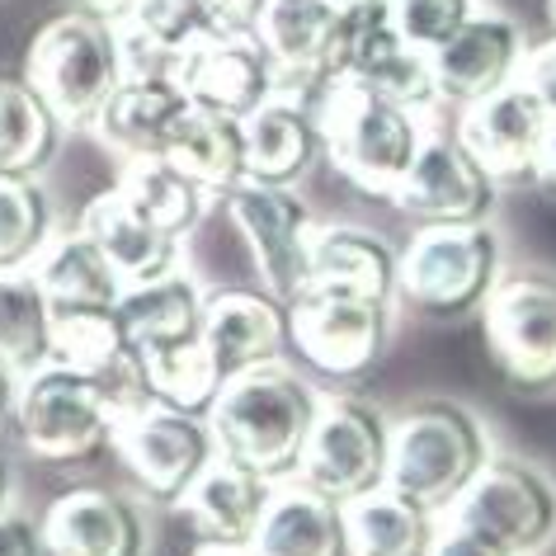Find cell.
<instances>
[{
	"mask_svg": "<svg viewBox=\"0 0 556 556\" xmlns=\"http://www.w3.org/2000/svg\"><path fill=\"white\" fill-rule=\"evenodd\" d=\"M189 556H260L255 542H193Z\"/></svg>",
	"mask_w": 556,
	"mask_h": 556,
	"instance_id": "f6af8a7d",
	"label": "cell"
},
{
	"mask_svg": "<svg viewBox=\"0 0 556 556\" xmlns=\"http://www.w3.org/2000/svg\"><path fill=\"white\" fill-rule=\"evenodd\" d=\"M175 86L199 109H217L227 118H250L260 104H269L278 94V72L255 34L207 29L179 48Z\"/></svg>",
	"mask_w": 556,
	"mask_h": 556,
	"instance_id": "5bb4252c",
	"label": "cell"
},
{
	"mask_svg": "<svg viewBox=\"0 0 556 556\" xmlns=\"http://www.w3.org/2000/svg\"><path fill=\"white\" fill-rule=\"evenodd\" d=\"M62 123L29 80H0V175H34L52 156Z\"/></svg>",
	"mask_w": 556,
	"mask_h": 556,
	"instance_id": "836d02e7",
	"label": "cell"
},
{
	"mask_svg": "<svg viewBox=\"0 0 556 556\" xmlns=\"http://www.w3.org/2000/svg\"><path fill=\"white\" fill-rule=\"evenodd\" d=\"M434 556H514V552L495 547V542H485L477 533H467V528H457L453 519H443L439 542H434Z\"/></svg>",
	"mask_w": 556,
	"mask_h": 556,
	"instance_id": "b9f144b4",
	"label": "cell"
},
{
	"mask_svg": "<svg viewBox=\"0 0 556 556\" xmlns=\"http://www.w3.org/2000/svg\"><path fill=\"white\" fill-rule=\"evenodd\" d=\"M477 10V0H387V15L401 38L420 52H439Z\"/></svg>",
	"mask_w": 556,
	"mask_h": 556,
	"instance_id": "d590c367",
	"label": "cell"
},
{
	"mask_svg": "<svg viewBox=\"0 0 556 556\" xmlns=\"http://www.w3.org/2000/svg\"><path fill=\"white\" fill-rule=\"evenodd\" d=\"M491 457V434L467 406L420 401L401 420H392V477L387 485L420 500L425 509L448 514Z\"/></svg>",
	"mask_w": 556,
	"mask_h": 556,
	"instance_id": "3957f363",
	"label": "cell"
},
{
	"mask_svg": "<svg viewBox=\"0 0 556 556\" xmlns=\"http://www.w3.org/2000/svg\"><path fill=\"white\" fill-rule=\"evenodd\" d=\"M132 20L142 24V29H151L161 38V43H170L175 52L189 43V38L207 34L213 24H207V10L203 0H142V5L132 10Z\"/></svg>",
	"mask_w": 556,
	"mask_h": 556,
	"instance_id": "74e56055",
	"label": "cell"
},
{
	"mask_svg": "<svg viewBox=\"0 0 556 556\" xmlns=\"http://www.w3.org/2000/svg\"><path fill=\"white\" fill-rule=\"evenodd\" d=\"M114 38H118V72H123V80H175V58L179 52L170 43H161L151 29H142L132 15L114 20Z\"/></svg>",
	"mask_w": 556,
	"mask_h": 556,
	"instance_id": "8d00e7d4",
	"label": "cell"
},
{
	"mask_svg": "<svg viewBox=\"0 0 556 556\" xmlns=\"http://www.w3.org/2000/svg\"><path fill=\"white\" fill-rule=\"evenodd\" d=\"M387 477H392V420L350 392L326 396L293 481L330 495L336 505H354L382 491Z\"/></svg>",
	"mask_w": 556,
	"mask_h": 556,
	"instance_id": "52a82bcc",
	"label": "cell"
},
{
	"mask_svg": "<svg viewBox=\"0 0 556 556\" xmlns=\"http://www.w3.org/2000/svg\"><path fill=\"white\" fill-rule=\"evenodd\" d=\"M114 189L151 227H161L165 236H175V241H185V236L199 227L207 213V199H213L203 185H193V179L165 156H128Z\"/></svg>",
	"mask_w": 556,
	"mask_h": 556,
	"instance_id": "1f68e13d",
	"label": "cell"
},
{
	"mask_svg": "<svg viewBox=\"0 0 556 556\" xmlns=\"http://www.w3.org/2000/svg\"><path fill=\"white\" fill-rule=\"evenodd\" d=\"M255 547L260 556H350L344 505L302 481H278Z\"/></svg>",
	"mask_w": 556,
	"mask_h": 556,
	"instance_id": "4316f807",
	"label": "cell"
},
{
	"mask_svg": "<svg viewBox=\"0 0 556 556\" xmlns=\"http://www.w3.org/2000/svg\"><path fill=\"white\" fill-rule=\"evenodd\" d=\"M326 293L392 302L401 298V250L387 236L354 227V222H326L312 241V283Z\"/></svg>",
	"mask_w": 556,
	"mask_h": 556,
	"instance_id": "7402d4cb",
	"label": "cell"
},
{
	"mask_svg": "<svg viewBox=\"0 0 556 556\" xmlns=\"http://www.w3.org/2000/svg\"><path fill=\"white\" fill-rule=\"evenodd\" d=\"M118 321L128 330V344L142 358L170 354V350H189L203 340V321H207V298L199 293L189 274H161L151 283H132L118 302Z\"/></svg>",
	"mask_w": 556,
	"mask_h": 556,
	"instance_id": "cb8c5ba5",
	"label": "cell"
},
{
	"mask_svg": "<svg viewBox=\"0 0 556 556\" xmlns=\"http://www.w3.org/2000/svg\"><path fill=\"white\" fill-rule=\"evenodd\" d=\"M114 453L128 477L161 505H179L189 485L217 457V439L207 415H189L161 401H137L114 415Z\"/></svg>",
	"mask_w": 556,
	"mask_h": 556,
	"instance_id": "ba28073f",
	"label": "cell"
},
{
	"mask_svg": "<svg viewBox=\"0 0 556 556\" xmlns=\"http://www.w3.org/2000/svg\"><path fill=\"white\" fill-rule=\"evenodd\" d=\"M80 231L90 236L94 245L104 250V260L114 264V274L123 283H151V278L175 269V236H165L161 227L137 213V207L123 199L118 189H104L100 199L86 203L80 213Z\"/></svg>",
	"mask_w": 556,
	"mask_h": 556,
	"instance_id": "484cf974",
	"label": "cell"
},
{
	"mask_svg": "<svg viewBox=\"0 0 556 556\" xmlns=\"http://www.w3.org/2000/svg\"><path fill=\"white\" fill-rule=\"evenodd\" d=\"M274 491H278V481L217 453L175 509L189 519L199 542H255Z\"/></svg>",
	"mask_w": 556,
	"mask_h": 556,
	"instance_id": "603a6c76",
	"label": "cell"
},
{
	"mask_svg": "<svg viewBox=\"0 0 556 556\" xmlns=\"http://www.w3.org/2000/svg\"><path fill=\"white\" fill-rule=\"evenodd\" d=\"M0 556H48L43 528L29 523L24 514L0 509Z\"/></svg>",
	"mask_w": 556,
	"mask_h": 556,
	"instance_id": "60d3db41",
	"label": "cell"
},
{
	"mask_svg": "<svg viewBox=\"0 0 556 556\" xmlns=\"http://www.w3.org/2000/svg\"><path fill=\"white\" fill-rule=\"evenodd\" d=\"M495 199L500 179L457 137H429L387 203L415 227H467V222H491Z\"/></svg>",
	"mask_w": 556,
	"mask_h": 556,
	"instance_id": "4fadbf2b",
	"label": "cell"
},
{
	"mask_svg": "<svg viewBox=\"0 0 556 556\" xmlns=\"http://www.w3.org/2000/svg\"><path fill=\"white\" fill-rule=\"evenodd\" d=\"M137 5H142V0H80V10L100 15V20H128Z\"/></svg>",
	"mask_w": 556,
	"mask_h": 556,
	"instance_id": "ee69618b",
	"label": "cell"
},
{
	"mask_svg": "<svg viewBox=\"0 0 556 556\" xmlns=\"http://www.w3.org/2000/svg\"><path fill=\"white\" fill-rule=\"evenodd\" d=\"M533 185L542 193H552L556 199V123H552V132H547V142H542V156H538V170H533Z\"/></svg>",
	"mask_w": 556,
	"mask_h": 556,
	"instance_id": "7bdbcfd3",
	"label": "cell"
},
{
	"mask_svg": "<svg viewBox=\"0 0 556 556\" xmlns=\"http://www.w3.org/2000/svg\"><path fill=\"white\" fill-rule=\"evenodd\" d=\"M52 321H58V312H52L34 264H24V269H0V358H5L20 378H29V372L48 364Z\"/></svg>",
	"mask_w": 556,
	"mask_h": 556,
	"instance_id": "d6a6232c",
	"label": "cell"
},
{
	"mask_svg": "<svg viewBox=\"0 0 556 556\" xmlns=\"http://www.w3.org/2000/svg\"><path fill=\"white\" fill-rule=\"evenodd\" d=\"M165 161H175L193 185H203L213 199L245 185V128L241 118H227L217 109L189 104L165 137Z\"/></svg>",
	"mask_w": 556,
	"mask_h": 556,
	"instance_id": "83f0119b",
	"label": "cell"
},
{
	"mask_svg": "<svg viewBox=\"0 0 556 556\" xmlns=\"http://www.w3.org/2000/svg\"><path fill=\"white\" fill-rule=\"evenodd\" d=\"M43 547L48 556H142L147 523L137 505L104 485H80L48 505L43 514Z\"/></svg>",
	"mask_w": 556,
	"mask_h": 556,
	"instance_id": "d6986e66",
	"label": "cell"
},
{
	"mask_svg": "<svg viewBox=\"0 0 556 556\" xmlns=\"http://www.w3.org/2000/svg\"><path fill=\"white\" fill-rule=\"evenodd\" d=\"M241 128H245V179H255V185L293 189L312 170V161L326 156L312 104L288 100V94H274L269 104H260L250 118H241Z\"/></svg>",
	"mask_w": 556,
	"mask_h": 556,
	"instance_id": "d4e9b609",
	"label": "cell"
},
{
	"mask_svg": "<svg viewBox=\"0 0 556 556\" xmlns=\"http://www.w3.org/2000/svg\"><path fill=\"white\" fill-rule=\"evenodd\" d=\"M547 132H552L547 109H542L523 86H509V90L491 94V100L467 104L463 114H457L453 137L500 179V185H509V179H533Z\"/></svg>",
	"mask_w": 556,
	"mask_h": 556,
	"instance_id": "ac0fdd59",
	"label": "cell"
},
{
	"mask_svg": "<svg viewBox=\"0 0 556 556\" xmlns=\"http://www.w3.org/2000/svg\"><path fill=\"white\" fill-rule=\"evenodd\" d=\"M5 491H10V471H5V463H0V509H5Z\"/></svg>",
	"mask_w": 556,
	"mask_h": 556,
	"instance_id": "681fc988",
	"label": "cell"
},
{
	"mask_svg": "<svg viewBox=\"0 0 556 556\" xmlns=\"http://www.w3.org/2000/svg\"><path fill=\"white\" fill-rule=\"evenodd\" d=\"M264 5H269V0H203L207 24H213V29H227V34H255Z\"/></svg>",
	"mask_w": 556,
	"mask_h": 556,
	"instance_id": "ab89813d",
	"label": "cell"
},
{
	"mask_svg": "<svg viewBox=\"0 0 556 556\" xmlns=\"http://www.w3.org/2000/svg\"><path fill=\"white\" fill-rule=\"evenodd\" d=\"M519 86L533 94V100L547 109L552 123H556V38H552V34L542 38V43L528 48L523 72H519Z\"/></svg>",
	"mask_w": 556,
	"mask_h": 556,
	"instance_id": "f35d334b",
	"label": "cell"
},
{
	"mask_svg": "<svg viewBox=\"0 0 556 556\" xmlns=\"http://www.w3.org/2000/svg\"><path fill=\"white\" fill-rule=\"evenodd\" d=\"M24 80L43 94L62 128H80V123L94 128L109 94L123 86L114 20L86 15V10L48 20L29 43Z\"/></svg>",
	"mask_w": 556,
	"mask_h": 556,
	"instance_id": "5b68a950",
	"label": "cell"
},
{
	"mask_svg": "<svg viewBox=\"0 0 556 556\" xmlns=\"http://www.w3.org/2000/svg\"><path fill=\"white\" fill-rule=\"evenodd\" d=\"M48 193L29 175H0V269H24L48 250Z\"/></svg>",
	"mask_w": 556,
	"mask_h": 556,
	"instance_id": "e575fe53",
	"label": "cell"
},
{
	"mask_svg": "<svg viewBox=\"0 0 556 556\" xmlns=\"http://www.w3.org/2000/svg\"><path fill=\"white\" fill-rule=\"evenodd\" d=\"M392 340V307L307 288L288 302V344L330 382H354L378 368Z\"/></svg>",
	"mask_w": 556,
	"mask_h": 556,
	"instance_id": "8fae6325",
	"label": "cell"
},
{
	"mask_svg": "<svg viewBox=\"0 0 556 556\" xmlns=\"http://www.w3.org/2000/svg\"><path fill=\"white\" fill-rule=\"evenodd\" d=\"M15 396H20V372L0 358V415L15 410Z\"/></svg>",
	"mask_w": 556,
	"mask_h": 556,
	"instance_id": "bcb514c9",
	"label": "cell"
},
{
	"mask_svg": "<svg viewBox=\"0 0 556 556\" xmlns=\"http://www.w3.org/2000/svg\"><path fill=\"white\" fill-rule=\"evenodd\" d=\"M481 340L519 396L556 392V274H505L481 307Z\"/></svg>",
	"mask_w": 556,
	"mask_h": 556,
	"instance_id": "8992f818",
	"label": "cell"
},
{
	"mask_svg": "<svg viewBox=\"0 0 556 556\" xmlns=\"http://www.w3.org/2000/svg\"><path fill=\"white\" fill-rule=\"evenodd\" d=\"M321 392L283 364L250 368L222 387L207 410L217 453L269 481H293L321 415Z\"/></svg>",
	"mask_w": 556,
	"mask_h": 556,
	"instance_id": "6da1fadb",
	"label": "cell"
},
{
	"mask_svg": "<svg viewBox=\"0 0 556 556\" xmlns=\"http://www.w3.org/2000/svg\"><path fill=\"white\" fill-rule=\"evenodd\" d=\"M255 38L274 58L278 94L316 104L340 66L344 10L336 0H269L255 24Z\"/></svg>",
	"mask_w": 556,
	"mask_h": 556,
	"instance_id": "9a60e30c",
	"label": "cell"
},
{
	"mask_svg": "<svg viewBox=\"0 0 556 556\" xmlns=\"http://www.w3.org/2000/svg\"><path fill=\"white\" fill-rule=\"evenodd\" d=\"M189 109L185 90L175 80H123V86L109 94V104L94 118V132L104 137L114 151L128 156H161L165 137L179 123V114Z\"/></svg>",
	"mask_w": 556,
	"mask_h": 556,
	"instance_id": "4dcf8cb0",
	"label": "cell"
},
{
	"mask_svg": "<svg viewBox=\"0 0 556 556\" xmlns=\"http://www.w3.org/2000/svg\"><path fill=\"white\" fill-rule=\"evenodd\" d=\"M505 278V245L491 222L415 227L401 250V302L429 321L481 316Z\"/></svg>",
	"mask_w": 556,
	"mask_h": 556,
	"instance_id": "277c9868",
	"label": "cell"
},
{
	"mask_svg": "<svg viewBox=\"0 0 556 556\" xmlns=\"http://www.w3.org/2000/svg\"><path fill=\"white\" fill-rule=\"evenodd\" d=\"M523 58H528V38L519 20H509L505 10H477L439 52H429V72H434L439 100L467 109L519 86Z\"/></svg>",
	"mask_w": 556,
	"mask_h": 556,
	"instance_id": "2e32d148",
	"label": "cell"
},
{
	"mask_svg": "<svg viewBox=\"0 0 556 556\" xmlns=\"http://www.w3.org/2000/svg\"><path fill=\"white\" fill-rule=\"evenodd\" d=\"M316 128H321V151L354 189L392 199V189L429 142L420 128V109H406L387 94L358 86V80L336 76L312 104Z\"/></svg>",
	"mask_w": 556,
	"mask_h": 556,
	"instance_id": "7a4b0ae2",
	"label": "cell"
},
{
	"mask_svg": "<svg viewBox=\"0 0 556 556\" xmlns=\"http://www.w3.org/2000/svg\"><path fill=\"white\" fill-rule=\"evenodd\" d=\"M443 519L514 556H538L556 538V481L523 457L495 453Z\"/></svg>",
	"mask_w": 556,
	"mask_h": 556,
	"instance_id": "9c48e42d",
	"label": "cell"
},
{
	"mask_svg": "<svg viewBox=\"0 0 556 556\" xmlns=\"http://www.w3.org/2000/svg\"><path fill=\"white\" fill-rule=\"evenodd\" d=\"M48 364L72 368L80 378L100 382L104 392L114 396L118 410L137 406V401H151L147 382H142V364H137L118 312H58Z\"/></svg>",
	"mask_w": 556,
	"mask_h": 556,
	"instance_id": "ffe728a7",
	"label": "cell"
},
{
	"mask_svg": "<svg viewBox=\"0 0 556 556\" xmlns=\"http://www.w3.org/2000/svg\"><path fill=\"white\" fill-rule=\"evenodd\" d=\"M542 24H547V34L556 38V0H542Z\"/></svg>",
	"mask_w": 556,
	"mask_h": 556,
	"instance_id": "7dc6e473",
	"label": "cell"
},
{
	"mask_svg": "<svg viewBox=\"0 0 556 556\" xmlns=\"http://www.w3.org/2000/svg\"><path fill=\"white\" fill-rule=\"evenodd\" d=\"M114 396L100 382L80 378L72 368L43 364L29 378H20L15 396V425L20 439L29 443L34 457L43 463H80L114 439Z\"/></svg>",
	"mask_w": 556,
	"mask_h": 556,
	"instance_id": "30bf717a",
	"label": "cell"
},
{
	"mask_svg": "<svg viewBox=\"0 0 556 556\" xmlns=\"http://www.w3.org/2000/svg\"><path fill=\"white\" fill-rule=\"evenodd\" d=\"M203 340L227 372V382L250 368L278 364L288 344V302H278L274 293H255V288H222L207 298Z\"/></svg>",
	"mask_w": 556,
	"mask_h": 556,
	"instance_id": "44dd1931",
	"label": "cell"
},
{
	"mask_svg": "<svg viewBox=\"0 0 556 556\" xmlns=\"http://www.w3.org/2000/svg\"><path fill=\"white\" fill-rule=\"evenodd\" d=\"M340 10H368V5H387V0H336Z\"/></svg>",
	"mask_w": 556,
	"mask_h": 556,
	"instance_id": "c3c4849f",
	"label": "cell"
},
{
	"mask_svg": "<svg viewBox=\"0 0 556 556\" xmlns=\"http://www.w3.org/2000/svg\"><path fill=\"white\" fill-rule=\"evenodd\" d=\"M336 76L358 80V86L387 94L406 109H429L439 100L429 52L410 48L401 29L387 15V5L344 10V38H340V66Z\"/></svg>",
	"mask_w": 556,
	"mask_h": 556,
	"instance_id": "e0dca14e",
	"label": "cell"
},
{
	"mask_svg": "<svg viewBox=\"0 0 556 556\" xmlns=\"http://www.w3.org/2000/svg\"><path fill=\"white\" fill-rule=\"evenodd\" d=\"M34 274L52 312H118L123 293H128V283L114 274V264L86 231L52 236L48 250L34 260Z\"/></svg>",
	"mask_w": 556,
	"mask_h": 556,
	"instance_id": "f546056e",
	"label": "cell"
},
{
	"mask_svg": "<svg viewBox=\"0 0 556 556\" xmlns=\"http://www.w3.org/2000/svg\"><path fill=\"white\" fill-rule=\"evenodd\" d=\"M439 528L443 514L401 495L396 485H382V491L344 505L350 556H434Z\"/></svg>",
	"mask_w": 556,
	"mask_h": 556,
	"instance_id": "f1b7e54d",
	"label": "cell"
},
{
	"mask_svg": "<svg viewBox=\"0 0 556 556\" xmlns=\"http://www.w3.org/2000/svg\"><path fill=\"white\" fill-rule=\"evenodd\" d=\"M222 207H227L236 236L245 241L250 260H255L264 293H274L278 302H293L298 293H307L312 241H316V227H321L312 217V207L293 189L255 185V179L222 193Z\"/></svg>",
	"mask_w": 556,
	"mask_h": 556,
	"instance_id": "7c38bea8",
	"label": "cell"
}]
</instances>
